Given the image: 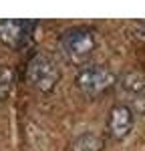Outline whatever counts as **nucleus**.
Instances as JSON below:
<instances>
[{"label":"nucleus","mask_w":145,"mask_h":151,"mask_svg":"<svg viewBox=\"0 0 145 151\" xmlns=\"http://www.w3.org/2000/svg\"><path fill=\"white\" fill-rule=\"evenodd\" d=\"M123 89L129 93H143L145 91V77L139 73H129L123 77Z\"/></svg>","instance_id":"nucleus-7"},{"label":"nucleus","mask_w":145,"mask_h":151,"mask_svg":"<svg viewBox=\"0 0 145 151\" xmlns=\"http://www.w3.org/2000/svg\"><path fill=\"white\" fill-rule=\"evenodd\" d=\"M12 89V73L8 69H0V99H6Z\"/></svg>","instance_id":"nucleus-8"},{"label":"nucleus","mask_w":145,"mask_h":151,"mask_svg":"<svg viewBox=\"0 0 145 151\" xmlns=\"http://www.w3.org/2000/svg\"><path fill=\"white\" fill-rule=\"evenodd\" d=\"M59 67L55 65L52 58L45 57V55H36V57L30 58L28 67H26V79L28 83L36 87L38 91L42 93H48L55 89V85L59 83Z\"/></svg>","instance_id":"nucleus-2"},{"label":"nucleus","mask_w":145,"mask_h":151,"mask_svg":"<svg viewBox=\"0 0 145 151\" xmlns=\"http://www.w3.org/2000/svg\"><path fill=\"white\" fill-rule=\"evenodd\" d=\"M103 139L95 133H85L75 141V151H101Z\"/></svg>","instance_id":"nucleus-6"},{"label":"nucleus","mask_w":145,"mask_h":151,"mask_svg":"<svg viewBox=\"0 0 145 151\" xmlns=\"http://www.w3.org/2000/svg\"><path fill=\"white\" fill-rule=\"evenodd\" d=\"M95 45H97L95 32L91 28H87V26L69 28L60 36V50H62V55L71 63H83V60H87L91 57V52L95 50Z\"/></svg>","instance_id":"nucleus-1"},{"label":"nucleus","mask_w":145,"mask_h":151,"mask_svg":"<svg viewBox=\"0 0 145 151\" xmlns=\"http://www.w3.org/2000/svg\"><path fill=\"white\" fill-rule=\"evenodd\" d=\"M32 28H34L32 20H14V18L0 20V40L6 47L20 48L30 40Z\"/></svg>","instance_id":"nucleus-4"},{"label":"nucleus","mask_w":145,"mask_h":151,"mask_svg":"<svg viewBox=\"0 0 145 151\" xmlns=\"http://www.w3.org/2000/svg\"><path fill=\"white\" fill-rule=\"evenodd\" d=\"M133 127V111L131 107L127 105H115L111 111H109V117H107V129L111 133V137L115 139H123L129 135V131Z\"/></svg>","instance_id":"nucleus-5"},{"label":"nucleus","mask_w":145,"mask_h":151,"mask_svg":"<svg viewBox=\"0 0 145 151\" xmlns=\"http://www.w3.org/2000/svg\"><path fill=\"white\" fill-rule=\"evenodd\" d=\"M75 83L85 95H99L115 85V75L107 67L93 65V67H85L79 70L75 77Z\"/></svg>","instance_id":"nucleus-3"}]
</instances>
